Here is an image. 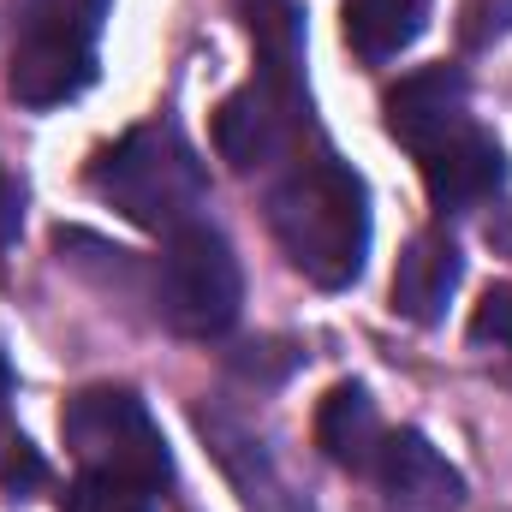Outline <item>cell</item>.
Returning <instances> with one entry per match:
<instances>
[{
    "label": "cell",
    "mask_w": 512,
    "mask_h": 512,
    "mask_svg": "<svg viewBox=\"0 0 512 512\" xmlns=\"http://www.w3.org/2000/svg\"><path fill=\"white\" fill-rule=\"evenodd\" d=\"M268 227L304 280L340 292L364 274L370 256V191L334 155L292 161L268 191Z\"/></svg>",
    "instance_id": "obj_1"
},
{
    "label": "cell",
    "mask_w": 512,
    "mask_h": 512,
    "mask_svg": "<svg viewBox=\"0 0 512 512\" xmlns=\"http://www.w3.org/2000/svg\"><path fill=\"white\" fill-rule=\"evenodd\" d=\"M256 72L215 114V149L251 173L280 161L304 126V78H298V12L292 0H251Z\"/></svg>",
    "instance_id": "obj_2"
},
{
    "label": "cell",
    "mask_w": 512,
    "mask_h": 512,
    "mask_svg": "<svg viewBox=\"0 0 512 512\" xmlns=\"http://www.w3.org/2000/svg\"><path fill=\"white\" fill-rule=\"evenodd\" d=\"M90 191L149 233H179V227L203 221L209 173H203L197 149L185 143V131L155 120V126H131L114 149L96 155Z\"/></svg>",
    "instance_id": "obj_3"
},
{
    "label": "cell",
    "mask_w": 512,
    "mask_h": 512,
    "mask_svg": "<svg viewBox=\"0 0 512 512\" xmlns=\"http://www.w3.org/2000/svg\"><path fill=\"white\" fill-rule=\"evenodd\" d=\"M114 0H12V66L6 90L24 108H60L96 84V36Z\"/></svg>",
    "instance_id": "obj_4"
},
{
    "label": "cell",
    "mask_w": 512,
    "mask_h": 512,
    "mask_svg": "<svg viewBox=\"0 0 512 512\" xmlns=\"http://www.w3.org/2000/svg\"><path fill=\"white\" fill-rule=\"evenodd\" d=\"M239 304H245L239 256L209 221L167 233V251L155 262V310L173 334L215 340L239 322Z\"/></svg>",
    "instance_id": "obj_5"
},
{
    "label": "cell",
    "mask_w": 512,
    "mask_h": 512,
    "mask_svg": "<svg viewBox=\"0 0 512 512\" xmlns=\"http://www.w3.org/2000/svg\"><path fill=\"white\" fill-rule=\"evenodd\" d=\"M60 429H66V447L84 471H114V477L143 483V489H167V477H173L167 441H161L149 405L131 387L72 393L66 411H60Z\"/></svg>",
    "instance_id": "obj_6"
},
{
    "label": "cell",
    "mask_w": 512,
    "mask_h": 512,
    "mask_svg": "<svg viewBox=\"0 0 512 512\" xmlns=\"http://www.w3.org/2000/svg\"><path fill=\"white\" fill-rule=\"evenodd\" d=\"M364 477H370L376 512H459L465 507V477L417 429H387Z\"/></svg>",
    "instance_id": "obj_7"
},
{
    "label": "cell",
    "mask_w": 512,
    "mask_h": 512,
    "mask_svg": "<svg viewBox=\"0 0 512 512\" xmlns=\"http://www.w3.org/2000/svg\"><path fill=\"white\" fill-rule=\"evenodd\" d=\"M417 161H423V185H429L435 209H447V215L483 209V203L501 197V185H507V149L477 126V120L459 126V131H447L441 143H429Z\"/></svg>",
    "instance_id": "obj_8"
},
{
    "label": "cell",
    "mask_w": 512,
    "mask_h": 512,
    "mask_svg": "<svg viewBox=\"0 0 512 512\" xmlns=\"http://www.w3.org/2000/svg\"><path fill=\"white\" fill-rule=\"evenodd\" d=\"M459 126H471V90L459 66H423L387 90V131L411 155H423L429 143H441Z\"/></svg>",
    "instance_id": "obj_9"
},
{
    "label": "cell",
    "mask_w": 512,
    "mask_h": 512,
    "mask_svg": "<svg viewBox=\"0 0 512 512\" xmlns=\"http://www.w3.org/2000/svg\"><path fill=\"white\" fill-rule=\"evenodd\" d=\"M459 274H465V262H459V245L447 233H417L393 268V310L405 322H423V328L441 322L447 298L459 292Z\"/></svg>",
    "instance_id": "obj_10"
},
{
    "label": "cell",
    "mask_w": 512,
    "mask_h": 512,
    "mask_svg": "<svg viewBox=\"0 0 512 512\" xmlns=\"http://www.w3.org/2000/svg\"><path fill=\"white\" fill-rule=\"evenodd\" d=\"M382 435H387L382 411H376V399H370L358 382H340L328 399H322V411H316V447H322L334 465L358 471V477L370 471Z\"/></svg>",
    "instance_id": "obj_11"
},
{
    "label": "cell",
    "mask_w": 512,
    "mask_h": 512,
    "mask_svg": "<svg viewBox=\"0 0 512 512\" xmlns=\"http://www.w3.org/2000/svg\"><path fill=\"white\" fill-rule=\"evenodd\" d=\"M423 24H429V0H352L346 6V42L370 66L399 60L423 36Z\"/></svg>",
    "instance_id": "obj_12"
},
{
    "label": "cell",
    "mask_w": 512,
    "mask_h": 512,
    "mask_svg": "<svg viewBox=\"0 0 512 512\" xmlns=\"http://www.w3.org/2000/svg\"><path fill=\"white\" fill-rule=\"evenodd\" d=\"M60 512H155V489L114 477V471H78L60 495Z\"/></svg>",
    "instance_id": "obj_13"
},
{
    "label": "cell",
    "mask_w": 512,
    "mask_h": 512,
    "mask_svg": "<svg viewBox=\"0 0 512 512\" xmlns=\"http://www.w3.org/2000/svg\"><path fill=\"white\" fill-rule=\"evenodd\" d=\"M471 346L512 382V286H489L471 316Z\"/></svg>",
    "instance_id": "obj_14"
},
{
    "label": "cell",
    "mask_w": 512,
    "mask_h": 512,
    "mask_svg": "<svg viewBox=\"0 0 512 512\" xmlns=\"http://www.w3.org/2000/svg\"><path fill=\"white\" fill-rule=\"evenodd\" d=\"M18 227H24V191H18V179L0 167V251L18 239Z\"/></svg>",
    "instance_id": "obj_15"
},
{
    "label": "cell",
    "mask_w": 512,
    "mask_h": 512,
    "mask_svg": "<svg viewBox=\"0 0 512 512\" xmlns=\"http://www.w3.org/2000/svg\"><path fill=\"white\" fill-rule=\"evenodd\" d=\"M489 239H495V245L512 256V209H507V221H495V227H489Z\"/></svg>",
    "instance_id": "obj_16"
}]
</instances>
